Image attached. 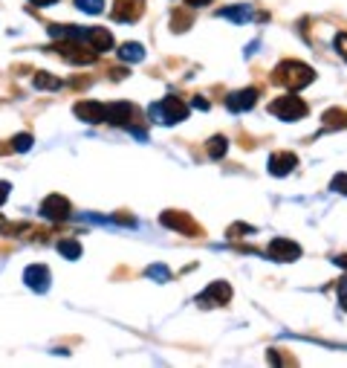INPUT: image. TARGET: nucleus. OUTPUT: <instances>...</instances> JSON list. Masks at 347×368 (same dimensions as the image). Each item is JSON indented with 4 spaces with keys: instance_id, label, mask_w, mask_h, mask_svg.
Here are the masks:
<instances>
[{
    "instance_id": "obj_18",
    "label": "nucleus",
    "mask_w": 347,
    "mask_h": 368,
    "mask_svg": "<svg viewBox=\"0 0 347 368\" xmlns=\"http://www.w3.org/2000/svg\"><path fill=\"white\" fill-rule=\"evenodd\" d=\"M217 18H226V21H235V23H246V21H252V9L249 6H243V4H237V6H226V9H220L217 12Z\"/></svg>"
},
{
    "instance_id": "obj_25",
    "label": "nucleus",
    "mask_w": 347,
    "mask_h": 368,
    "mask_svg": "<svg viewBox=\"0 0 347 368\" xmlns=\"http://www.w3.org/2000/svg\"><path fill=\"white\" fill-rule=\"evenodd\" d=\"M330 189L333 192H339V195H347V174L341 171V174H336L333 180H330Z\"/></svg>"
},
{
    "instance_id": "obj_30",
    "label": "nucleus",
    "mask_w": 347,
    "mask_h": 368,
    "mask_svg": "<svg viewBox=\"0 0 347 368\" xmlns=\"http://www.w3.org/2000/svg\"><path fill=\"white\" fill-rule=\"evenodd\" d=\"M208 4H214V0H185L188 9H203V6H208Z\"/></svg>"
},
{
    "instance_id": "obj_1",
    "label": "nucleus",
    "mask_w": 347,
    "mask_h": 368,
    "mask_svg": "<svg viewBox=\"0 0 347 368\" xmlns=\"http://www.w3.org/2000/svg\"><path fill=\"white\" fill-rule=\"evenodd\" d=\"M272 81L281 84L283 90H290V93H295V90H304L307 84L315 81V70L310 64H304V61H281L272 70Z\"/></svg>"
},
{
    "instance_id": "obj_28",
    "label": "nucleus",
    "mask_w": 347,
    "mask_h": 368,
    "mask_svg": "<svg viewBox=\"0 0 347 368\" xmlns=\"http://www.w3.org/2000/svg\"><path fill=\"white\" fill-rule=\"evenodd\" d=\"M249 232H255V229L246 226V224H235V226H229V238H243V235H249Z\"/></svg>"
},
{
    "instance_id": "obj_6",
    "label": "nucleus",
    "mask_w": 347,
    "mask_h": 368,
    "mask_svg": "<svg viewBox=\"0 0 347 368\" xmlns=\"http://www.w3.org/2000/svg\"><path fill=\"white\" fill-rule=\"evenodd\" d=\"M266 255L272 261H281V264H293L301 258V247L290 238H272L269 247H266Z\"/></svg>"
},
{
    "instance_id": "obj_2",
    "label": "nucleus",
    "mask_w": 347,
    "mask_h": 368,
    "mask_svg": "<svg viewBox=\"0 0 347 368\" xmlns=\"http://www.w3.org/2000/svg\"><path fill=\"white\" fill-rule=\"evenodd\" d=\"M148 116L160 125H177V122L188 119V105L180 96H165L163 102H156L148 108Z\"/></svg>"
},
{
    "instance_id": "obj_16",
    "label": "nucleus",
    "mask_w": 347,
    "mask_h": 368,
    "mask_svg": "<svg viewBox=\"0 0 347 368\" xmlns=\"http://www.w3.org/2000/svg\"><path fill=\"white\" fill-rule=\"evenodd\" d=\"M322 122H324V131H344L347 128V110L344 108H330V110H324Z\"/></svg>"
},
{
    "instance_id": "obj_12",
    "label": "nucleus",
    "mask_w": 347,
    "mask_h": 368,
    "mask_svg": "<svg viewBox=\"0 0 347 368\" xmlns=\"http://www.w3.org/2000/svg\"><path fill=\"white\" fill-rule=\"evenodd\" d=\"M295 166H298V157L293 154V151H275V154L269 157V163H266L272 177H287V174L295 171Z\"/></svg>"
},
{
    "instance_id": "obj_29",
    "label": "nucleus",
    "mask_w": 347,
    "mask_h": 368,
    "mask_svg": "<svg viewBox=\"0 0 347 368\" xmlns=\"http://www.w3.org/2000/svg\"><path fill=\"white\" fill-rule=\"evenodd\" d=\"M9 192H12V186H9V183H6V180H0V206H4V203H6V197H9Z\"/></svg>"
},
{
    "instance_id": "obj_13",
    "label": "nucleus",
    "mask_w": 347,
    "mask_h": 368,
    "mask_svg": "<svg viewBox=\"0 0 347 368\" xmlns=\"http://www.w3.org/2000/svg\"><path fill=\"white\" fill-rule=\"evenodd\" d=\"M258 102V90L255 87H243V90H235V93L226 96V108L232 113H243V110H252Z\"/></svg>"
},
{
    "instance_id": "obj_3",
    "label": "nucleus",
    "mask_w": 347,
    "mask_h": 368,
    "mask_svg": "<svg viewBox=\"0 0 347 368\" xmlns=\"http://www.w3.org/2000/svg\"><path fill=\"white\" fill-rule=\"evenodd\" d=\"M307 110H310L307 102L301 96H293L290 90H287V96H278L275 102H269V113L281 122H298L307 116Z\"/></svg>"
},
{
    "instance_id": "obj_4",
    "label": "nucleus",
    "mask_w": 347,
    "mask_h": 368,
    "mask_svg": "<svg viewBox=\"0 0 347 368\" xmlns=\"http://www.w3.org/2000/svg\"><path fill=\"white\" fill-rule=\"evenodd\" d=\"M84 41H76V38H67V41H58V52L61 58H67L70 64H93L99 58V52L93 47H81Z\"/></svg>"
},
{
    "instance_id": "obj_21",
    "label": "nucleus",
    "mask_w": 347,
    "mask_h": 368,
    "mask_svg": "<svg viewBox=\"0 0 347 368\" xmlns=\"http://www.w3.org/2000/svg\"><path fill=\"white\" fill-rule=\"evenodd\" d=\"M145 275L151 282H160V284H165V282H171V270L165 267V264H151L148 270H145Z\"/></svg>"
},
{
    "instance_id": "obj_32",
    "label": "nucleus",
    "mask_w": 347,
    "mask_h": 368,
    "mask_svg": "<svg viewBox=\"0 0 347 368\" xmlns=\"http://www.w3.org/2000/svg\"><path fill=\"white\" fill-rule=\"evenodd\" d=\"M333 264H336V267H341V270H347V253H344V255H336V258H333Z\"/></svg>"
},
{
    "instance_id": "obj_19",
    "label": "nucleus",
    "mask_w": 347,
    "mask_h": 368,
    "mask_svg": "<svg viewBox=\"0 0 347 368\" xmlns=\"http://www.w3.org/2000/svg\"><path fill=\"white\" fill-rule=\"evenodd\" d=\"M55 250H58L61 255H64L67 261H78V258H81V253H84V250H81V243H78L76 238H61Z\"/></svg>"
},
{
    "instance_id": "obj_23",
    "label": "nucleus",
    "mask_w": 347,
    "mask_h": 368,
    "mask_svg": "<svg viewBox=\"0 0 347 368\" xmlns=\"http://www.w3.org/2000/svg\"><path fill=\"white\" fill-rule=\"evenodd\" d=\"M76 6L87 15H99V12H105V0H76Z\"/></svg>"
},
{
    "instance_id": "obj_17",
    "label": "nucleus",
    "mask_w": 347,
    "mask_h": 368,
    "mask_svg": "<svg viewBox=\"0 0 347 368\" xmlns=\"http://www.w3.org/2000/svg\"><path fill=\"white\" fill-rule=\"evenodd\" d=\"M119 58L124 61V64H139V61H145V50L136 41H124L119 47Z\"/></svg>"
},
{
    "instance_id": "obj_27",
    "label": "nucleus",
    "mask_w": 347,
    "mask_h": 368,
    "mask_svg": "<svg viewBox=\"0 0 347 368\" xmlns=\"http://www.w3.org/2000/svg\"><path fill=\"white\" fill-rule=\"evenodd\" d=\"M333 44H336V52H339V55H341V58L347 61V33H339Z\"/></svg>"
},
{
    "instance_id": "obj_14",
    "label": "nucleus",
    "mask_w": 347,
    "mask_h": 368,
    "mask_svg": "<svg viewBox=\"0 0 347 368\" xmlns=\"http://www.w3.org/2000/svg\"><path fill=\"white\" fill-rule=\"evenodd\" d=\"M84 44L93 47L96 52H107V50H113V35L105 26H87L84 29Z\"/></svg>"
},
{
    "instance_id": "obj_10",
    "label": "nucleus",
    "mask_w": 347,
    "mask_h": 368,
    "mask_svg": "<svg viewBox=\"0 0 347 368\" xmlns=\"http://www.w3.org/2000/svg\"><path fill=\"white\" fill-rule=\"evenodd\" d=\"M73 113H76L81 122H87V125H99V122H107V105H102V102H96V99L78 102V105L73 108Z\"/></svg>"
},
{
    "instance_id": "obj_15",
    "label": "nucleus",
    "mask_w": 347,
    "mask_h": 368,
    "mask_svg": "<svg viewBox=\"0 0 347 368\" xmlns=\"http://www.w3.org/2000/svg\"><path fill=\"white\" fill-rule=\"evenodd\" d=\"M134 105L131 102H113V105H107V122L110 125H124L128 128L131 122H134Z\"/></svg>"
},
{
    "instance_id": "obj_7",
    "label": "nucleus",
    "mask_w": 347,
    "mask_h": 368,
    "mask_svg": "<svg viewBox=\"0 0 347 368\" xmlns=\"http://www.w3.org/2000/svg\"><path fill=\"white\" fill-rule=\"evenodd\" d=\"M41 218H47V221H52V224H58V221H67L70 218V212H73V206H70V200L67 197H61V195H49V197H44V203H41Z\"/></svg>"
},
{
    "instance_id": "obj_20",
    "label": "nucleus",
    "mask_w": 347,
    "mask_h": 368,
    "mask_svg": "<svg viewBox=\"0 0 347 368\" xmlns=\"http://www.w3.org/2000/svg\"><path fill=\"white\" fill-rule=\"evenodd\" d=\"M206 151H208V157H211V160H220V157H226V151H229V139L217 134V137H211V139H208Z\"/></svg>"
},
{
    "instance_id": "obj_26",
    "label": "nucleus",
    "mask_w": 347,
    "mask_h": 368,
    "mask_svg": "<svg viewBox=\"0 0 347 368\" xmlns=\"http://www.w3.org/2000/svg\"><path fill=\"white\" fill-rule=\"evenodd\" d=\"M336 296H339L341 311H347V275H344V279H339V284H336Z\"/></svg>"
},
{
    "instance_id": "obj_11",
    "label": "nucleus",
    "mask_w": 347,
    "mask_h": 368,
    "mask_svg": "<svg viewBox=\"0 0 347 368\" xmlns=\"http://www.w3.org/2000/svg\"><path fill=\"white\" fill-rule=\"evenodd\" d=\"M23 282H26L29 290L47 293V290H49V282H52L49 267H47V264H29V267L23 270Z\"/></svg>"
},
{
    "instance_id": "obj_24",
    "label": "nucleus",
    "mask_w": 347,
    "mask_h": 368,
    "mask_svg": "<svg viewBox=\"0 0 347 368\" xmlns=\"http://www.w3.org/2000/svg\"><path fill=\"white\" fill-rule=\"evenodd\" d=\"M33 137H29V134H15L12 137V151H18V154H23V151H29V148H33Z\"/></svg>"
},
{
    "instance_id": "obj_33",
    "label": "nucleus",
    "mask_w": 347,
    "mask_h": 368,
    "mask_svg": "<svg viewBox=\"0 0 347 368\" xmlns=\"http://www.w3.org/2000/svg\"><path fill=\"white\" fill-rule=\"evenodd\" d=\"M192 105H194V108H200V110H208V102H206V99H197V96H194V102H192Z\"/></svg>"
},
{
    "instance_id": "obj_8",
    "label": "nucleus",
    "mask_w": 347,
    "mask_h": 368,
    "mask_svg": "<svg viewBox=\"0 0 347 368\" xmlns=\"http://www.w3.org/2000/svg\"><path fill=\"white\" fill-rule=\"evenodd\" d=\"M232 301V287L226 282H211L200 296L197 304L200 308H217V304H229Z\"/></svg>"
},
{
    "instance_id": "obj_9",
    "label": "nucleus",
    "mask_w": 347,
    "mask_h": 368,
    "mask_svg": "<svg viewBox=\"0 0 347 368\" xmlns=\"http://www.w3.org/2000/svg\"><path fill=\"white\" fill-rule=\"evenodd\" d=\"M142 12H145V0H116L110 9V18L119 23H134L142 18Z\"/></svg>"
},
{
    "instance_id": "obj_31",
    "label": "nucleus",
    "mask_w": 347,
    "mask_h": 368,
    "mask_svg": "<svg viewBox=\"0 0 347 368\" xmlns=\"http://www.w3.org/2000/svg\"><path fill=\"white\" fill-rule=\"evenodd\" d=\"M29 4H33V6H38V9H47V6H55L58 0H29Z\"/></svg>"
},
{
    "instance_id": "obj_22",
    "label": "nucleus",
    "mask_w": 347,
    "mask_h": 368,
    "mask_svg": "<svg viewBox=\"0 0 347 368\" xmlns=\"http://www.w3.org/2000/svg\"><path fill=\"white\" fill-rule=\"evenodd\" d=\"M33 84L38 87V90H58L61 87V79H55V76H49V73H35V79H33Z\"/></svg>"
},
{
    "instance_id": "obj_5",
    "label": "nucleus",
    "mask_w": 347,
    "mask_h": 368,
    "mask_svg": "<svg viewBox=\"0 0 347 368\" xmlns=\"http://www.w3.org/2000/svg\"><path fill=\"white\" fill-rule=\"evenodd\" d=\"M163 226L165 229H174V232H180V235H200V226L194 224V218L188 212H177V209H168V212H163Z\"/></svg>"
}]
</instances>
